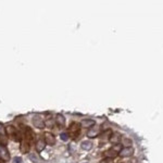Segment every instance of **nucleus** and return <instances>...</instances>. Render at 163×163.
I'll return each mask as SVG.
<instances>
[{
	"instance_id": "f257e3e1",
	"label": "nucleus",
	"mask_w": 163,
	"mask_h": 163,
	"mask_svg": "<svg viewBox=\"0 0 163 163\" xmlns=\"http://www.w3.org/2000/svg\"><path fill=\"white\" fill-rule=\"evenodd\" d=\"M34 138H35V135L33 133L32 128L29 127H24V134H23V138H22V144H21V152L22 153H27L31 149V146H32L33 142H34Z\"/></svg>"
},
{
	"instance_id": "f03ea898",
	"label": "nucleus",
	"mask_w": 163,
	"mask_h": 163,
	"mask_svg": "<svg viewBox=\"0 0 163 163\" xmlns=\"http://www.w3.org/2000/svg\"><path fill=\"white\" fill-rule=\"evenodd\" d=\"M4 129H6V135L10 139L14 140V142H22L23 134H21V132L19 131L15 126H13V125H8Z\"/></svg>"
},
{
	"instance_id": "7ed1b4c3",
	"label": "nucleus",
	"mask_w": 163,
	"mask_h": 163,
	"mask_svg": "<svg viewBox=\"0 0 163 163\" xmlns=\"http://www.w3.org/2000/svg\"><path fill=\"white\" fill-rule=\"evenodd\" d=\"M81 134V124H78L76 122L71 123V125L69 126V137H71L73 139H76Z\"/></svg>"
},
{
	"instance_id": "20e7f679",
	"label": "nucleus",
	"mask_w": 163,
	"mask_h": 163,
	"mask_svg": "<svg viewBox=\"0 0 163 163\" xmlns=\"http://www.w3.org/2000/svg\"><path fill=\"white\" fill-rule=\"evenodd\" d=\"M121 149H120V145H115V147H112V148L108 149L106 152H104V157L106 158H109V159H114L119 156Z\"/></svg>"
},
{
	"instance_id": "39448f33",
	"label": "nucleus",
	"mask_w": 163,
	"mask_h": 163,
	"mask_svg": "<svg viewBox=\"0 0 163 163\" xmlns=\"http://www.w3.org/2000/svg\"><path fill=\"white\" fill-rule=\"evenodd\" d=\"M32 122L34 126L37 128H43L45 127V122H44V119L39 114H35L32 119Z\"/></svg>"
},
{
	"instance_id": "423d86ee",
	"label": "nucleus",
	"mask_w": 163,
	"mask_h": 163,
	"mask_svg": "<svg viewBox=\"0 0 163 163\" xmlns=\"http://www.w3.org/2000/svg\"><path fill=\"white\" fill-rule=\"evenodd\" d=\"M99 134H100V126L94 125V126L89 128L88 132H87V137H89V138H96Z\"/></svg>"
},
{
	"instance_id": "0eeeda50",
	"label": "nucleus",
	"mask_w": 163,
	"mask_h": 163,
	"mask_svg": "<svg viewBox=\"0 0 163 163\" xmlns=\"http://www.w3.org/2000/svg\"><path fill=\"white\" fill-rule=\"evenodd\" d=\"M133 153H134V149L132 148V147H124L123 149H121L119 154L122 158H129V157L133 156Z\"/></svg>"
},
{
	"instance_id": "6e6552de",
	"label": "nucleus",
	"mask_w": 163,
	"mask_h": 163,
	"mask_svg": "<svg viewBox=\"0 0 163 163\" xmlns=\"http://www.w3.org/2000/svg\"><path fill=\"white\" fill-rule=\"evenodd\" d=\"M44 140L46 142L47 145L49 146H54L56 145V137L53 136L52 134H50V133H45L44 134Z\"/></svg>"
},
{
	"instance_id": "1a4fd4ad",
	"label": "nucleus",
	"mask_w": 163,
	"mask_h": 163,
	"mask_svg": "<svg viewBox=\"0 0 163 163\" xmlns=\"http://www.w3.org/2000/svg\"><path fill=\"white\" fill-rule=\"evenodd\" d=\"M109 142L113 145H120V142H122V137L119 133H114V134H111L110 137H109Z\"/></svg>"
},
{
	"instance_id": "9d476101",
	"label": "nucleus",
	"mask_w": 163,
	"mask_h": 163,
	"mask_svg": "<svg viewBox=\"0 0 163 163\" xmlns=\"http://www.w3.org/2000/svg\"><path fill=\"white\" fill-rule=\"evenodd\" d=\"M0 158L4 160V161H9L10 160V153H9V151L4 146H0Z\"/></svg>"
},
{
	"instance_id": "9b49d317",
	"label": "nucleus",
	"mask_w": 163,
	"mask_h": 163,
	"mask_svg": "<svg viewBox=\"0 0 163 163\" xmlns=\"http://www.w3.org/2000/svg\"><path fill=\"white\" fill-rule=\"evenodd\" d=\"M94 125H96V121L92 120V119H85V120H83L81 122V126L86 128H90Z\"/></svg>"
},
{
	"instance_id": "f8f14e48",
	"label": "nucleus",
	"mask_w": 163,
	"mask_h": 163,
	"mask_svg": "<svg viewBox=\"0 0 163 163\" xmlns=\"http://www.w3.org/2000/svg\"><path fill=\"white\" fill-rule=\"evenodd\" d=\"M54 121L59 127H64L65 126V119L62 114H57L56 117H54Z\"/></svg>"
},
{
	"instance_id": "ddd939ff",
	"label": "nucleus",
	"mask_w": 163,
	"mask_h": 163,
	"mask_svg": "<svg viewBox=\"0 0 163 163\" xmlns=\"http://www.w3.org/2000/svg\"><path fill=\"white\" fill-rule=\"evenodd\" d=\"M46 147V142L44 139H38L37 142H36V151L37 152H40V151H43L44 149Z\"/></svg>"
},
{
	"instance_id": "4468645a",
	"label": "nucleus",
	"mask_w": 163,
	"mask_h": 163,
	"mask_svg": "<svg viewBox=\"0 0 163 163\" xmlns=\"http://www.w3.org/2000/svg\"><path fill=\"white\" fill-rule=\"evenodd\" d=\"M82 149L83 150H90V149L92 148V142H82V145H81Z\"/></svg>"
},
{
	"instance_id": "2eb2a0df",
	"label": "nucleus",
	"mask_w": 163,
	"mask_h": 163,
	"mask_svg": "<svg viewBox=\"0 0 163 163\" xmlns=\"http://www.w3.org/2000/svg\"><path fill=\"white\" fill-rule=\"evenodd\" d=\"M122 142H123V145H125L126 147H131L132 146V140L128 138H125V139H122Z\"/></svg>"
},
{
	"instance_id": "dca6fc26",
	"label": "nucleus",
	"mask_w": 163,
	"mask_h": 163,
	"mask_svg": "<svg viewBox=\"0 0 163 163\" xmlns=\"http://www.w3.org/2000/svg\"><path fill=\"white\" fill-rule=\"evenodd\" d=\"M60 138L62 139L63 142H66V140H67L69 138H70V137H69V135H67V133H61Z\"/></svg>"
},
{
	"instance_id": "f3484780",
	"label": "nucleus",
	"mask_w": 163,
	"mask_h": 163,
	"mask_svg": "<svg viewBox=\"0 0 163 163\" xmlns=\"http://www.w3.org/2000/svg\"><path fill=\"white\" fill-rule=\"evenodd\" d=\"M98 163H113V159H109V158H104Z\"/></svg>"
},
{
	"instance_id": "a211bd4d",
	"label": "nucleus",
	"mask_w": 163,
	"mask_h": 163,
	"mask_svg": "<svg viewBox=\"0 0 163 163\" xmlns=\"http://www.w3.org/2000/svg\"><path fill=\"white\" fill-rule=\"evenodd\" d=\"M22 162V159L20 157H15L14 159H13V163H21Z\"/></svg>"
},
{
	"instance_id": "6ab92c4d",
	"label": "nucleus",
	"mask_w": 163,
	"mask_h": 163,
	"mask_svg": "<svg viewBox=\"0 0 163 163\" xmlns=\"http://www.w3.org/2000/svg\"><path fill=\"white\" fill-rule=\"evenodd\" d=\"M2 134H6V129H4V127L2 126V124H0V135Z\"/></svg>"
},
{
	"instance_id": "aec40b11",
	"label": "nucleus",
	"mask_w": 163,
	"mask_h": 163,
	"mask_svg": "<svg viewBox=\"0 0 163 163\" xmlns=\"http://www.w3.org/2000/svg\"><path fill=\"white\" fill-rule=\"evenodd\" d=\"M29 158H31V159L33 160V161H34V162H35V161H37V157L35 156V154H29Z\"/></svg>"
},
{
	"instance_id": "412c9836",
	"label": "nucleus",
	"mask_w": 163,
	"mask_h": 163,
	"mask_svg": "<svg viewBox=\"0 0 163 163\" xmlns=\"http://www.w3.org/2000/svg\"><path fill=\"white\" fill-rule=\"evenodd\" d=\"M0 163H6V161H4V160H2L1 158H0Z\"/></svg>"
}]
</instances>
